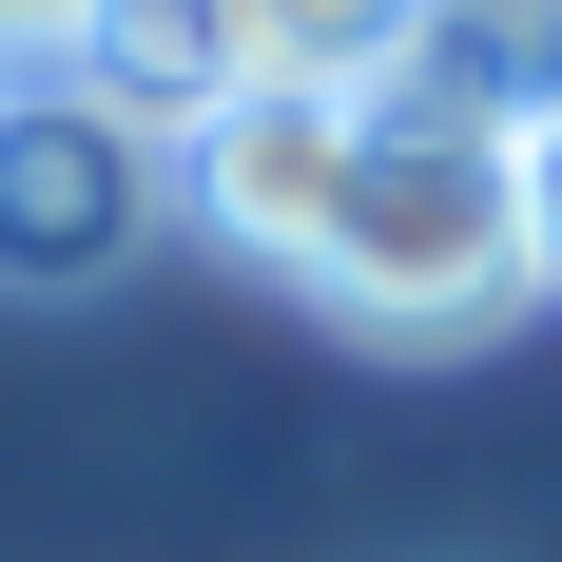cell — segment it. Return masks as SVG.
<instances>
[{
	"label": "cell",
	"instance_id": "6da1fadb",
	"mask_svg": "<svg viewBox=\"0 0 562 562\" xmlns=\"http://www.w3.org/2000/svg\"><path fill=\"white\" fill-rule=\"evenodd\" d=\"M524 291H543V233H524V136L505 116H369V175H349L330 214V272H311V311H330L349 349H485L524 330Z\"/></svg>",
	"mask_w": 562,
	"mask_h": 562
},
{
	"label": "cell",
	"instance_id": "7a4b0ae2",
	"mask_svg": "<svg viewBox=\"0 0 562 562\" xmlns=\"http://www.w3.org/2000/svg\"><path fill=\"white\" fill-rule=\"evenodd\" d=\"M156 214H175V136H136L98 78H20V98H0V291L136 272Z\"/></svg>",
	"mask_w": 562,
	"mask_h": 562
},
{
	"label": "cell",
	"instance_id": "3957f363",
	"mask_svg": "<svg viewBox=\"0 0 562 562\" xmlns=\"http://www.w3.org/2000/svg\"><path fill=\"white\" fill-rule=\"evenodd\" d=\"M349 175H369V116H349V98H214L194 136H175V214L214 233V252H252V272L311 291Z\"/></svg>",
	"mask_w": 562,
	"mask_h": 562
},
{
	"label": "cell",
	"instance_id": "277c9868",
	"mask_svg": "<svg viewBox=\"0 0 562 562\" xmlns=\"http://www.w3.org/2000/svg\"><path fill=\"white\" fill-rule=\"evenodd\" d=\"M136 136H194V116L233 98V0H116L98 20V58H78Z\"/></svg>",
	"mask_w": 562,
	"mask_h": 562
},
{
	"label": "cell",
	"instance_id": "5b68a950",
	"mask_svg": "<svg viewBox=\"0 0 562 562\" xmlns=\"http://www.w3.org/2000/svg\"><path fill=\"white\" fill-rule=\"evenodd\" d=\"M98 20H116V0H0V98H20V78H78Z\"/></svg>",
	"mask_w": 562,
	"mask_h": 562
},
{
	"label": "cell",
	"instance_id": "8992f818",
	"mask_svg": "<svg viewBox=\"0 0 562 562\" xmlns=\"http://www.w3.org/2000/svg\"><path fill=\"white\" fill-rule=\"evenodd\" d=\"M524 233H543V291H562V98L524 116Z\"/></svg>",
	"mask_w": 562,
	"mask_h": 562
}]
</instances>
